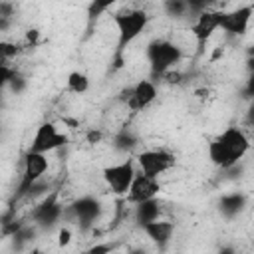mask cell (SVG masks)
<instances>
[{"mask_svg": "<svg viewBox=\"0 0 254 254\" xmlns=\"http://www.w3.org/2000/svg\"><path fill=\"white\" fill-rule=\"evenodd\" d=\"M250 151V139L246 135L244 129L230 125L226 127L220 135H216L208 147H206V155L208 161L218 167V169H232L238 165V161Z\"/></svg>", "mask_w": 254, "mask_h": 254, "instance_id": "cell-1", "label": "cell"}, {"mask_svg": "<svg viewBox=\"0 0 254 254\" xmlns=\"http://www.w3.org/2000/svg\"><path fill=\"white\" fill-rule=\"evenodd\" d=\"M149 12L143 8H127L121 10L113 16V24L117 28V62L115 65L121 67L123 65V52L145 32V28L149 26Z\"/></svg>", "mask_w": 254, "mask_h": 254, "instance_id": "cell-2", "label": "cell"}, {"mask_svg": "<svg viewBox=\"0 0 254 254\" xmlns=\"http://www.w3.org/2000/svg\"><path fill=\"white\" fill-rule=\"evenodd\" d=\"M147 62L153 75H165L169 69H173L183 60V50L179 44L167 38L153 40L147 46Z\"/></svg>", "mask_w": 254, "mask_h": 254, "instance_id": "cell-3", "label": "cell"}, {"mask_svg": "<svg viewBox=\"0 0 254 254\" xmlns=\"http://www.w3.org/2000/svg\"><path fill=\"white\" fill-rule=\"evenodd\" d=\"M137 171H135V163L133 159H123L119 163H113V165H107L103 171H101V177L107 185V189L117 194V196H125L131 189V183L135 179Z\"/></svg>", "mask_w": 254, "mask_h": 254, "instance_id": "cell-4", "label": "cell"}, {"mask_svg": "<svg viewBox=\"0 0 254 254\" xmlns=\"http://www.w3.org/2000/svg\"><path fill=\"white\" fill-rule=\"evenodd\" d=\"M99 212H101V204L95 196H79L67 208H64V220L67 218L73 224H77L81 230H89L99 218Z\"/></svg>", "mask_w": 254, "mask_h": 254, "instance_id": "cell-5", "label": "cell"}, {"mask_svg": "<svg viewBox=\"0 0 254 254\" xmlns=\"http://www.w3.org/2000/svg\"><path fill=\"white\" fill-rule=\"evenodd\" d=\"M48 153H38L28 149V153L24 155V165H22V179H20V187H18V194H28L32 190V187L44 179L46 171H48Z\"/></svg>", "mask_w": 254, "mask_h": 254, "instance_id": "cell-6", "label": "cell"}, {"mask_svg": "<svg viewBox=\"0 0 254 254\" xmlns=\"http://www.w3.org/2000/svg\"><path fill=\"white\" fill-rule=\"evenodd\" d=\"M137 165L139 171L149 175V177H161L163 173L171 171L175 167V155L167 149H145L141 153H137Z\"/></svg>", "mask_w": 254, "mask_h": 254, "instance_id": "cell-7", "label": "cell"}, {"mask_svg": "<svg viewBox=\"0 0 254 254\" xmlns=\"http://www.w3.org/2000/svg\"><path fill=\"white\" fill-rule=\"evenodd\" d=\"M65 143H67V135L62 133L56 123L44 121L34 131L32 141H30V149L32 151H38V153H52V151L64 147Z\"/></svg>", "mask_w": 254, "mask_h": 254, "instance_id": "cell-8", "label": "cell"}, {"mask_svg": "<svg viewBox=\"0 0 254 254\" xmlns=\"http://www.w3.org/2000/svg\"><path fill=\"white\" fill-rule=\"evenodd\" d=\"M252 16H254V6L252 4L238 6V8H232V10H220L218 24H220V30L226 36H244L248 32Z\"/></svg>", "mask_w": 254, "mask_h": 254, "instance_id": "cell-9", "label": "cell"}, {"mask_svg": "<svg viewBox=\"0 0 254 254\" xmlns=\"http://www.w3.org/2000/svg\"><path fill=\"white\" fill-rule=\"evenodd\" d=\"M127 95L123 97L125 105L131 111H143L157 99V85L151 79H139L135 85L127 87Z\"/></svg>", "mask_w": 254, "mask_h": 254, "instance_id": "cell-10", "label": "cell"}, {"mask_svg": "<svg viewBox=\"0 0 254 254\" xmlns=\"http://www.w3.org/2000/svg\"><path fill=\"white\" fill-rule=\"evenodd\" d=\"M218 16H220V10H214V8H206L200 14H196L194 22L190 24V36L196 40L198 48H202L212 38V34L220 30Z\"/></svg>", "mask_w": 254, "mask_h": 254, "instance_id": "cell-11", "label": "cell"}, {"mask_svg": "<svg viewBox=\"0 0 254 254\" xmlns=\"http://www.w3.org/2000/svg\"><path fill=\"white\" fill-rule=\"evenodd\" d=\"M161 190V185H159V179L157 177H149L145 173H137L133 183H131V189L129 192L125 194V200L129 204H137L141 200H147V198H155Z\"/></svg>", "mask_w": 254, "mask_h": 254, "instance_id": "cell-12", "label": "cell"}, {"mask_svg": "<svg viewBox=\"0 0 254 254\" xmlns=\"http://www.w3.org/2000/svg\"><path fill=\"white\" fill-rule=\"evenodd\" d=\"M62 218H64V206L58 202V196L56 194H52L46 200H42L34 208V212H32L34 226H40V228H52Z\"/></svg>", "mask_w": 254, "mask_h": 254, "instance_id": "cell-13", "label": "cell"}, {"mask_svg": "<svg viewBox=\"0 0 254 254\" xmlns=\"http://www.w3.org/2000/svg\"><path fill=\"white\" fill-rule=\"evenodd\" d=\"M141 228L147 234V238L151 242H155L159 248H165L173 240V234H175V224L171 220H163V218H157L153 222H147Z\"/></svg>", "mask_w": 254, "mask_h": 254, "instance_id": "cell-14", "label": "cell"}, {"mask_svg": "<svg viewBox=\"0 0 254 254\" xmlns=\"http://www.w3.org/2000/svg\"><path fill=\"white\" fill-rule=\"evenodd\" d=\"M133 218L139 226H145L147 222H153V220L161 218V202L157 200V196L137 202L135 210H133Z\"/></svg>", "mask_w": 254, "mask_h": 254, "instance_id": "cell-15", "label": "cell"}, {"mask_svg": "<svg viewBox=\"0 0 254 254\" xmlns=\"http://www.w3.org/2000/svg\"><path fill=\"white\" fill-rule=\"evenodd\" d=\"M220 212L226 216V218H232L236 214H240L246 206V196L242 192H228L220 198Z\"/></svg>", "mask_w": 254, "mask_h": 254, "instance_id": "cell-16", "label": "cell"}, {"mask_svg": "<svg viewBox=\"0 0 254 254\" xmlns=\"http://www.w3.org/2000/svg\"><path fill=\"white\" fill-rule=\"evenodd\" d=\"M65 87H67V91L81 95L89 89V77L83 71H69L67 79H65Z\"/></svg>", "mask_w": 254, "mask_h": 254, "instance_id": "cell-17", "label": "cell"}, {"mask_svg": "<svg viewBox=\"0 0 254 254\" xmlns=\"http://www.w3.org/2000/svg\"><path fill=\"white\" fill-rule=\"evenodd\" d=\"M113 145H115V149H119V151H133V147L137 145V139H135L133 133H129L127 129H123V131H119V133L115 135Z\"/></svg>", "mask_w": 254, "mask_h": 254, "instance_id": "cell-18", "label": "cell"}, {"mask_svg": "<svg viewBox=\"0 0 254 254\" xmlns=\"http://www.w3.org/2000/svg\"><path fill=\"white\" fill-rule=\"evenodd\" d=\"M119 0H91L89 2V6H87V16H89V20H95V18H99L105 10H109L113 4H117Z\"/></svg>", "mask_w": 254, "mask_h": 254, "instance_id": "cell-19", "label": "cell"}, {"mask_svg": "<svg viewBox=\"0 0 254 254\" xmlns=\"http://www.w3.org/2000/svg\"><path fill=\"white\" fill-rule=\"evenodd\" d=\"M165 10L169 16H175V18H181L187 12H190L187 0H165Z\"/></svg>", "mask_w": 254, "mask_h": 254, "instance_id": "cell-20", "label": "cell"}, {"mask_svg": "<svg viewBox=\"0 0 254 254\" xmlns=\"http://www.w3.org/2000/svg\"><path fill=\"white\" fill-rule=\"evenodd\" d=\"M18 54V46L16 44H10V42H0V56H2V64H10L12 58H16Z\"/></svg>", "mask_w": 254, "mask_h": 254, "instance_id": "cell-21", "label": "cell"}, {"mask_svg": "<svg viewBox=\"0 0 254 254\" xmlns=\"http://www.w3.org/2000/svg\"><path fill=\"white\" fill-rule=\"evenodd\" d=\"M69 240H71V230H69L67 226H62L60 232H58V242H60V246H67Z\"/></svg>", "mask_w": 254, "mask_h": 254, "instance_id": "cell-22", "label": "cell"}, {"mask_svg": "<svg viewBox=\"0 0 254 254\" xmlns=\"http://www.w3.org/2000/svg\"><path fill=\"white\" fill-rule=\"evenodd\" d=\"M244 93H246V97H252V99H254V71H250V75H248V79H246Z\"/></svg>", "mask_w": 254, "mask_h": 254, "instance_id": "cell-23", "label": "cell"}, {"mask_svg": "<svg viewBox=\"0 0 254 254\" xmlns=\"http://www.w3.org/2000/svg\"><path fill=\"white\" fill-rule=\"evenodd\" d=\"M101 131H97V129H91L89 133H87V143H91V145H95V143H99L101 141Z\"/></svg>", "mask_w": 254, "mask_h": 254, "instance_id": "cell-24", "label": "cell"}, {"mask_svg": "<svg viewBox=\"0 0 254 254\" xmlns=\"http://www.w3.org/2000/svg\"><path fill=\"white\" fill-rule=\"evenodd\" d=\"M111 250V246L109 244H95V246H91L89 248V252L91 254H101V252H109Z\"/></svg>", "mask_w": 254, "mask_h": 254, "instance_id": "cell-25", "label": "cell"}, {"mask_svg": "<svg viewBox=\"0 0 254 254\" xmlns=\"http://www.w3.org/2000/svg\"><path fill=\"white\" fill-rule=\"evenodd\" d=\"M246 123H248L250 127H254V101L250 103V107H248V111H246Z\"/></svg>", "mask_w": 254, "mask_h": 254, "instance_id": "cell-26", "label": "cell"}, {"mask_svg": "<svg viewBox=\"0 0 254 254\" xmlns=\"http://www.w3.org/2000/svg\"><path fill=\"white\" fill-rule=\"evenodd\" d=\"M248 69L254 71V44L248 48Z\"/></svg>", "mask_w": 254, "mask_h": 254, "instance_id": "cell-27", "label": "cell"}, {"mask_svg": "<svg viewBox=\"0 0 254 254\" xmlns=\"http://www.w3.org/2000/svg\"><path fill=\"white\" fill-rule=\"evenodd\" d=\"M214 2H216V0H206V4H214Z\"/></svg>", "mask_w": 254, "mask_h": 254, "instance_id": "cell-28", "label": "cell"}]
</instances>
